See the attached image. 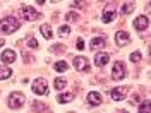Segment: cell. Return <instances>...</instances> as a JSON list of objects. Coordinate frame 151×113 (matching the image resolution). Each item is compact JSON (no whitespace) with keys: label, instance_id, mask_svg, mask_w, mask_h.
Segmentation results:
<instances>
[{"label":"cell","instance_id":"15","mask_svg":"<svg viewBox=\"0 0 151 113\" xmlns=\"http://www.w3.org/2000/svg\"><path fill=\"white\" fill-rule=\"evenodd\" d=\"M40 31H41L43 38H47V39H52V38H53V33H52V28H50V24H43V26L40 28Z\"/></svg>","mask_w":151,"mask_h":113},{"label":"cell","instance_id":"2","mask_svg":"<svg viewBox=\"0 0 151 113\" xmlns=\"http://www.w3.org/2000/svg\"><path fill=\"white\" fill-rule=\"evenodd\" d=\"M24 101H26V96L22 93H19V91H16V93H12L9 96L7 104H9V108H12V110H19V108L24 104Z\"/></svg>","mask_w":151,"mask_h":113},{"label":"cell","instance_id":"17","mask_svg":"<svg viewBox=\"0 0 151 113\" xmlns=\"http://www.w3.org/2000/svg\"><path fill=\"white\" fill-rule=\"evenodd\" d=\"M12 75V69L9 67H0V81H5Z\"/></svg>","mask_w":151,"mask_h":113},{"label":"cell","instance_id":"23","mask_svg":"<svg viewBox=\"0 0 151 113\" xmlns=\"http://www.w3.org/2000/svg\"><path fill=\"white\" fill-rule=\"evenodd\" d=\"M69 33H70V28H69V26H60V28H58V34H60V36H67Z\"/></svg>","mask_w":151,"mask_h":113},{"label":"cell","instance_id":"3","mask_svg":"<svg viewBox=\"0 0 151 113\" xmlns=\"http://www.w3.org/2000/svg\"><path fill=\"white\" fill-rule=\"evenodd\" d=\"M33 93L38 94V96H47L48 94V84L43 77H38L33 82Z\"/></svg>","mask_w":151,"mask_h":113},{"label":"cell","instance_id":"29","mask_svg":"<svg viewBox=\"0 0 151 113\" xmlns=\"http://www.w3.org/2000/svg\"><path fill=\"white\" fill-rule=\"evenodd\" d=\"M4 43H5V41H4V39H0V46H4Z\"/></svg>","mask_w":151,"mask_h":113},{"label":"cell","instance_id":"13","mask_svg":"<svg viewBox=\"0 0 151 113\" xmlns=\"http://www.w3.org/2000/svg\"><path fill=\"white\" fill-rule=\"evenodd\" d=\"M2 62L4 64H14L16 62V51L14 50H5L2 53Z\"/></svg>","mask_w":151,"mask_h":113},{"label":"cell","instance_id":"11","mask_svg":"<svg viewBox=\"0 0 151 113\" xmlns=\"http://www.w3.org/2000/svg\"><path fill=\"white\" fill-rule=\"evenodd\" d=\"M108 60H110V55L108 53H96V56H94V65L105 67L108 64Z\"/></svg>","mask_w":151,"mask_h":113},{"label":"cell","instance_id":"4","mask_svg":"<svg viewBox=\"0 0 151 113\" xmlns=\"http://www.w3.org/2000/svg\"><path fill=\"white\" fill-rule=\"evenodd\" d=\"M125 74H127V69H125V65H124V62L117 60V62L113 64V69H112V79L120 81V79L125 77Z\"/></svg>","mask_w":151,"mask_h":113},{"label":"cell","instance_id":"1","mask_svg":"<svg viewBox=\"0 0 151 113\" xmlns=\"http://www.w3.org/2000/svg\"><path fill=\"white\" fill-rule=\"evenodd\" d=\"M16 29H19V21L16 17H5V19L0 21V33L10 34V33H14Z\"/></svg>","mask_w":151,"mask_h":113},{"label":"cell","instance_id":"25","mask_svg":"<svg viewBox=\"0 0 151 113\" xmlns=\"http://www.w3.org/2000/svg\"><path fill=\"white\" fill-rule=\"evenodd\" d=\"M28 46H29V48H33V50H35V48H38V41H36V39H35L33 36H29V38H28Z\"/></svg>","mask_w":151,"mask_h":113},{"label":"cell","instance_id":"12","mask_svg":"<svg viewBox=\"0 0 151 113\" xmlns=\"http://www.w3.org/2000/svg\"><path fill=\"white\" fill-rule=\"evenodd\" d=\"M88 103L91 104V106H98V104L101 103V94L96 93V91H91V93L88 94Z\"/></svg>","mask_w":151,"mask_h":113},{"label":"cell","instance_id":"22","mask_svg":"<svg viewBox=\"0 0 151 113\" xmlns=\"http://www.w3.org/2000/svg\"><path fill=\"white\" fill-rule=\"evenodd\" d=\"M33 110H35V112H45L47 106L43 103H40V101H35V103H33Z\"/></svg>","mask_w":151,"mask_h":113},{"label":"cell","instance_id":"14","mask_svg":"<svg viewBox=\"0 0 151 113\" xmlns=\"http://www.w3.org/2000/svg\"><path fill=\"white\" fill-rule=\"evenodd\" d=\"M105 46V38H101V36H96V38H93L91 39V50H101V48Z\"/></svg>","mask_w":151,"mask_h":113},{"label":"cell","instance_id":"9","mask_svg":"<svg viewBox=\"0 0 151 113\" xmlns=\"http://www.w3.org/2000/svg\"><path fill=\"white\" fill-rule=\"evenodd\" d=\"M129 41H131V36H129L127 31H117V33H115V43H117L119 46H125Z\"/></svg>","mask_w":151,"mask_h":113},{"label":"cell","instance_id":"27","mask_svg":"<svg viewBox=\"0 0 151 113\" xmlns=\"http://www.w3.org/2000/svg\"><path fill=\"white\" fill-rule=\"evenodd\" d=\"M77 50H84V39H83V38H79V39H77Z\"/></svg>","mask_w":151,"mask_h":113},{"label":"cell","instance_id":"26","mask_svg":"<svg viewBox=\"0 0 151 113\" xmlns=\"http://www.w3.org/2000/svg\"><path fill=\"white\" fill-rule=\"evenodd\" d=\"M65 17H67V21H77V19H79V16H77L76 12H69Z\"/></svg>","mask_w":151,"mask_h":113},{"label":"cell","instance_id":"21","mask_svg":"<svg viewBox=\"0 0 151 113\" xmlns=\"http://www.w3.org/2000/svg\"><path fill=\"white\" fill-rule=\"evenodd\" d=\"M137 113H150V101H142Z\"/></svg>","mask_w":151,"mask_h":113},{"label":"cell","instance_id":"19","mask_svg":"<svg viewBox=\"0 0 151 113\" xmlns=\"http://www.w3.org/2000/svg\"><path fill=\"white\" fill-rule=\"evenodd\" d=\"M132 10H134V4H132V2H127V4H124L122 5L120 12H122L124 16H127V14H131Z\"/></svg>","mask_w":151,"mask_h":113},{"label":"cell","instance_id":"20","mask_svg":"<svg viewBox=\"0 0 151 113\" xmlns=\"http://www.w3.org/2000/svg\"><path fill=\"white\" fill-rule=\"evenodd\" d=\"M67 69H69V65H67V62H64V60H58L55 64V70L57 72H65Z\"/></svg>","mask_w":151,"mask_h":113},{"label":"cell","instance_id":"24","mask_svg":"<svg viewBox=\"0 0 151 113\" xmlns=\"http://www.w3.org/2000/svg\"><path fill=\"white\" fill-rule=\"evenodd\" d=\"M129 60H131V62H139V60H141V53H139V51H132L131 56H129Z\"/></svg>","mask_w":151,"mask_h":113},{"label":"cell","instance_id":"16","mask_svg":"<svg viewBox=\"0 0 151 113\" xmlns=\"http://www.w3.org/2000/svg\"><path fill=\"white\" fill-rule=\"evenodd\" d=\"M72 99H74V94H72V93H65V94H60V96L57 98V101H58V103H62V104L69 103V101H72Z\"/></svg>","mask_w":151,"mask_h":113},{"label":"cell","instance_id":"28","mask_svg":"<svg viewBox=\"0 0 151 113\" xmlns=\"http://www.w3.org/2000/svg\"><path fill=\"white\" fill-rule=\"evenodd\" d=\"M70 7H84V2H72Z\"/></svg>","mask_w":151,"mask_h":113},{"label":"cell","instance_id":"8","mask_svg":"<svg viewBox=\"0 0 151 113\" xmlns=\"http://www.w3.org/2000/svg\"><path fill=\"white\" fill-rule=\"evenodd\" d=\"M74 67L79 70V72H88V70H89L88 58H86V56H76L74 58Z\"/></svg>","mask_w":151,"mask_h":113},{"label":"cell","instance_id":"18","mask_svg":"<svg viewBox=\"0 0 151 113\" xmlns=\"http://www.w3.org/2000/svg\"><path fill=\"white\" fill-rule=\"evenodd\" d=\"M53 86H55L57 91H62V89L67 86V81L65 79H62V77H57L55 81H53Z\"/></svg>","mask_w":151,"mask_h":113},{"label":"cell","instance_id":"10","mask_svg":"<svg viewBox=\"0 0 151 113\" xmlns=\"http://www.w3.org/2000/svg\"><path fill=\"white\" fill-rule=\"evenodd\" d=\"M150 26V19L146 17V16H139V17L134 19V28L137 29V31H146Z\"/></svg>","mask_w":151,"mask_h":113},{"label":"cell","instance_id":"5","mask_svg":"<svg viewBox=\"0 0 151 113\" xmlns=\"http://www.w3.org/2000/svg\"><path fill=\"white\" fill-rule=\"evenodd\" d=\"M115 7H113L112 4H106L105 5V10H103V16H101V21H103L105 24H110L113 22V19H115Z\"/></svg>","mask_w":151,"mask_h":113},{"label":"cell","instance_id":"6","mask_svg":"<svg viewBox=\"0 0 151 113\" xmlns=\"http://www.w3.org/2000/svg\"><path fill=\"white\" fill-rule=\"evenodd\" d=\"M21 12H22V16H24L26 21H36V19L41 17V16H40V12H36L31 5H24V7L21 9Z\"/></svg>","mask_w":151,"mask_h":113},{"label":"cell","instance_id":"7","mask_svg":"<svg viewBox=\"0 0 151 113\" xmlns=\"http://www.w3.org/2000/svg\"><path fill=\"white\" fill-rule=\"evenodd\" d=\"M110 96H112V99H113V101H122L124 98L127 96V87H124V86L113 87L112 91H110Z\"/></svg>","mask_w":151,"mask_h":113},{"label":"cell","instance_id":"30","mask_svg":"<svg viewBox=\"0 0 151 113\" xmlns=\"http://www.w3.org/2000/svg\"><path fill=\"white\" fill-rule=\"evenodd\" d=\"M120 113H127V112H120Z\"/></svg>","mask_w":151,"mask_h":113}]
</instances>
